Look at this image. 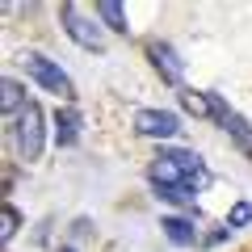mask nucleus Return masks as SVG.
<instances>
[{
    "label": "nucleus",
    "mask_w": 252,
    "mask_h": 252,
    "mask_svg": "<svg viewBox=\"0 0 252 252\" xmlns=\"http://www.w3.org/2000/svg\"><path fill=\"white\" fill-rule=\"evenodd\" d=\"M147 181H152L156 193L160 189H193L198 193L210 185V172L193 147H160L156 160L147 164Z\"/></svg>",
    "instance_id": "nucleus-1"
},
{
    "label": "nucleus",
    "mask_w": 252,
    "mask_h": 252,
    "mask_svg": "<svg viewBox=\"0 0 252 252\" xmlns=\"http://www.w3.org/2000/svg\"><path fill=\"white\" fill-rule=\"evenodd\" d=\"M9 139H13V152H17L21 164H34L46 147V114L38 101H30L17 118L9 122Z\"/></svg>",
    "instance_id": "nucleus-2"
},
{
    "label": "nucleus",
    "mask_w": 252,
    "mask_h": 252,
    "mask_svg": "<svg viewBox=\"0 0 252 252\" xmlns=\"http://www.w3.org/2000/svg\"><path fill=\"white\" fill-rule=\"evenodd\" d=\"M59 21H63V34L72 38L80 51L105 55V26H101L97 17H89L80 4H63V9H59Z\"/></svg>",
    "instance_id": "nucleus-3"
},
{
    "label": "nucleus",
    "mask_w": 252,
    "mask_h": 252,
    "mask_svg": "<svg viewBox=\"0 0 252 252\" xmlns=\"http://www.w3.org/2000/svg\"><path fill=\"white\" fill-rule=\"evenodd\" d=\"M21 63H26V76H30V80H38L46 93H55V97L72 101V93H76L72 89V76L63 72L55 59H46L42 51H26V55H21Z\"/></svg>",
    "instance_id": "nucleus-4"
},
{
    "label": "nucleus",
    "mask_w": 252,
    "mask_h": 252,
    "mask_svg": "<svg viewBox=\"0 0 252 252\" xmlns=\"http://www.w3.org/2000/svg\"><path fill=\"white\" fill-rule=\"evenodd\" d=\"M147 59H152V67L160 72L164 84L181 89V80H185V63H181V55L172 51V42H164V38H147Z\"/></svg>",
    "instance_id": "nucleus-5"
},
{
    "label": "nucleus",
    "mask_w": 252,
    "mask_h": 252,
    "mask_svg": "<svg viewBox=\"0 0 252 252\" xmlns=\"http://www.w3.org/2000/svg\"><path fill=\"white\" fill-rule=\"evenodd\" d=\"M135 130L143 139H177L181 135V118L172 114V109H139Z\"/></svg>",
    "instance_id": "nucleus-6"
},
{
    "label": "nucleus",
    "mask_w": 252,
    "mask_h": 252,
    "mask_svg": "<svg viewBox=\"0 0 252 252\" xmlns=\"http://www.w3.org/2000/svg\"><path fill=\"white\" fill-rule=\"evenodd\" d=\"M160 227H164V235H168V244H177V248H193V244L202 240V231L193 227V219H185V215L160 219Z\"/></svg>",
    "instance_id": "nucleus-7"
},
{
    "label": "nucleus",
    "mask_w": 252,
    "mask_h": 252,
    "mask_svg": "<svg viewBox=\"0 0 252 252\" xmlns=\"http://www.w3.org/2000/svg\"><path fill=\"white\" fill-rule=\"evenodd\" d=\"M0 105H4V122H13V118H17L21 109L30 105L26 84H21L17 76H4V80H0Z\"/></svg>",
    "instance_id": "nucleus-8"
},
{
    "label": "nucleus",
    "mask_w": 252,
    "mask_h": 252,
    "mask_svg": "<svg viewBox=\"0 0 252 252\" xmlns=\"http://www.w3.org/2000/svg\"><path fill=\"white\" fill-rule=\"evenodd\" d=\"M76 139H80V114L76 109H55V143L76 147Z\"/></svg>",
    "instance_id": "nucleus-9"
},
{
    "label": "nucleus",
    "mask_w": 252,
    "mask_h": 252,
    "mask_svg": "<svg viewBox=\"0 0 252 252\" xmlns=\"http://www.w3.org/2000/svg\"><path fill=\"white\" fill-rule=\"evenodd\" d=\"M97 21L105 30H114V34H130V26H126V9L118 4V0H97Z\"/></svg>",
    "instance_id": "nucleus-10"
},
{
    "label": "nucleus",
    "mask_w": 252,
    "mask_h": 252,
    "mask_svg": "<svg viewBox=\"0 0 252 252\" xmlns=\"http://www.w3.org/2000/svg\"><path fill=\"white\" fill-rule=\"evenodd\" d=\"M181 105H185V109H189L193 118H215V114H210V93L185 89V93H181Z\"/></svg>",
    "instance_id": "nucleus-11"
},
{
    "label": "nucleus",
    "mask_w": 252,
    "mask_h": 252,
    "mask_svg": "<svg viewBox=\"0 0 252 252\" xmlns=\"http://www.w3.org/2000/svg\"><path fill=\"white\" fill-rule=\"evenodd\" d=\"M0 223H4V227H0V240L9 244V240H13V235H17V231H21V210H17V206H13V202H4V206H0Z\"/></svg>",
    "instance_id": "nucleus-12"
},
{
    "label": "nucleus",
    "mask_w": 252,
    "mask_h": 252,
    "mask_svg": "<svg viewBox=\"0 0 252 252\" xmlns=\"http://www.w3.org/2000/svg\"><path fill=\"white\" fill-rule=\"evenodd\" d=\"M248 223H252V202H235V206L227 210V223L223 227H231V231H235V227H248Z\"/></svg>",
    "instance_id": "nucleus-13"
},
{
    "label": "nucleus",
    "mask_w": 252,
    "mask_h": 252,
    "mask_svg": "<svg viewBox=\"0 0 252 252\" xmlns=\"http://www.w3.org/2000/svg\"><path fill=\"white\" fill-rule=\"evenodd\" d=\"M89 227H93L89 219H76V223H72V235H76V240H80V235H89Z\"/></svg>",
    "instance_id": "nucleus-14"
},
{
    "label": "nucleus",
    "mask_w": 252,
    "mask_h": 252,
    "mask_svg": "<svg viewBox=\"0 0 252 252\" xmlns=\"http://www.w3.org/2000/svg\"><path fill=\"white\" fill-rule=\"evenodd\" d=\"M59 252H76V244H63V248H59Z\"/></svg>",
    "instance_id": "nucleus-15"
}]
</instances>
